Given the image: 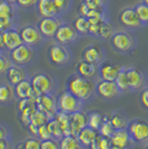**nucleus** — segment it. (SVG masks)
<instances>
[{"mask_svg": "<svg viewBox=\"0 0 148 149\" xmlns=\"http://www.w3.org/2000/svg\"><path fill=\"white\" fill-rule=\"evenodd\" d=\"M138 102H139V106L142 107L144 110L148 111V86L139 91Z\"/></svg>", "mask_w": 148, "mask_h": 149, "instance_id": "a18cd8bd", "label": "nucleus"}, {"mask_svg": "<svg viewBox=\"0 0 148 149\" xmlns=\"http://www.w3.org/2000/svg\"><path fill=\"white\" fill-rule=\"evenodd\" d=\"M118 22L124 29L129 31H139L145 26L139 20L134 7H125L118 13Z\"/></svg>", "mask_w": 148, "mask_h": 149, "instance_id": "6e6552de", "label": "nucleus"}, {"mask_svg": "<svg viewBox=\"0 0 148 149\" xmlns=\"http://www.w3.org/2000/svg\"><path fill=\"white\" fill-rule=\"evenodd\" d=\"M13 149H25L24 148V141H20V143H16L13 146Z\"/></svg>", "mask_w": 148, "mask_h": 149, "instance_id": "864d4df0", "label": "nucleus"}, {"mask_svg": "<svg viewBox=\"0 0 148 149\" xmlns=\"http://www.w3.org/2000/svg\"><path fill=\"white\" fill-rule=\"evenodd\" d=\"M30 81L37 97L43 93H55L57 89L56 78L46 71H38L30 77Z\"/></svg>", "mask_w": 148, "mask_h": 149, "instance_id": "20e7f679", "label": "nucleus"}, {"mask_svg": "<svg viewBox=\"0 0 148 149\" xmlns=\"http://www.w3.org/2000/svg\"><path fill=\"white\" fill-rule=\"evenodd\" d=\"M98 130L94 129L89 126H86L85 128H82L78 135H77V138L79 139L80 143L82 145L84 148H89V146L94 143V140L96 139V137L98 136Z\"/></svg>", "mask_w": 148, "mask_h": 149, "instance_id": "cd10ccee", "label": "nucleus"}, {"mask_svg": "<svg viewBox=\"0 0 148 149\" xmlns=\"http://www.w3.org/2000/svg\"><path fill=\"white\" fill-rule=\"evenodd\" d=\"M115 82L119 88L121 93H130L129 82H128V78H127V72H126V66H124L120 72L118 74L117 78L115 79Z\"/></svg>", "mask_w": 148, "mask_h": 149, "instance_id": "2f4dec72", "label": "nucleus"}, {"mask_svg": "<svg viewBox=\"0 0 148 149\" xmlns=\"http://www.w3.org/2000/svg\"><path fill=\"white\" fill-rule=\"evenodd\" d=\"M8 55L13 63L20 65V66H27L35 60L36 55H37V49L29 47L25 44H21L17 48L9 51Z\"/></svg>", "mask_w": 148, "mask_h": 149, "instance_id": "9b49d317", "label": "nucleus"}, {"mask_svg": "<svg viewBox=\"0 0 148 149\" xmlns=\"http://www.w3.org/2000/svg\"><path fill=\"white\" fill-rule=\"evenodd\" d=\"M142 2H145V3H146V5H148V0H142Z\"/></svg>", "mask_w": 148, "mask_h": 149, "instance_id": "6e6d98bb", "label": "nucleus"}, {"mask_svg": "<svg viewBox=\"0 0 148 149\" xmlns=\"http://www.w3.org/2000/svg\"><path fill=\"white\" fill-rule=\"evenodd\" d=\"M37 1L38 0H17L16 1V5L19 8V10L29 11L31 9H35Z\"/></svg>", "mask_w": 148, "mask_h": 149, "instance_id": "37998d69", "label": "nucleus"}, {"mask_svg": "<svg viewBox=\"0 0 148 149\" xmlns=\"http://www.w3.org/2000/svg\"><path fill=\"white\" fill-rule=\"evenodd\" d=\"M59 149H85L77 136L66 135L59 139Z\"/></svg>", "mask_w": 148, "mask_h": 149, "instance_id": "c756f323", "label": "nucleus"}, {"mask_svg": "<svg viewBox=\"0 0 148 149\" xmlns=\"http://www.w3.org/2000/svg\"><path fill=\"white\" fill-rule=\"evenodd\" d=\"M13 88H15V95L17 99H24V98L36 99L37 98V95L35 93V90L31 85L30 78L20 81L16 86H13Z\"/></svg>", "mask_w": 148, "mask_h": 149, "instance_id": "5701e85b", "label": "nucleus"}, {"mask_svg": "<svg viewBox=\"0 0 148 149\" xmlns=\"http://www.w3.org/2000/svg\"><path fill=\"white\" fill-rule=\"evenodd\" d=\"M98 132L100 135H103V136H105V137H108V138H110V137L114 135L115 128L112 127V125H111L110 121H109V115H105V113H104V121H103L101 126L99 127Z\"/></svg>", "mask_w": 148, "mask_h": 149, "instance_id": "e433bc0d", "label": "nucleus"}, {"mask_svg": "<svg viewBox=\"0 0 148 149\" xmlns=\"http://www.w3.org/2000/svg\"><path fill=\"white\" fill-rule=\"evenodd\" d=\"M5 76H6L7 82H9L13 86H16L20 81L30 78L28 70L26 69V66H20V65H16V63L10 65V67L6 71Z\"/></svg>", "mask_w": 148, "mask_h": 149, "instance_id": "a211bd4d", "label": "nucleus"}, {"mask_svg": "<svg viewBox=\"0 0 148 149\" xmlns=\"http://www.w3.org/2000/svg\"><path fill=\"white\" fill-rule=\"evenodd\" d=\"M37 137L40 139V140H46V139H50L52 138L51 134L49 131V128L47 124H43L38 126V130H37Z\"/></svg>", "mask_w": 148, "mask_h": 149, "instance_id": "49530a36", "label": "nucleus"}, {"mask_svg": "<svg viewBox=\"0 0 148 149\" xmlns=\"http://www.w3.org/2000/svg\"><path fill=\"white\" fill-rule=\"evenodd\" d=\"M47 126H48V128H49V131H50V134H51V136H52V138L59 140V139L64 136L60 125H59V123H58L54 117L50 118L49 120L47 121Z\"/></svg>", "mask_w": 148, "mask_h": 149, "instance_id": "4c0bfd02", "label": "nucleus"}, {"mask_svg": "<svg viewBox=\"0 0 148 149\" xmlns=\"http://www.w3.org/2000/svg\"><path fill=\"white\" fill-rule=\"evenodd\" d=\"M84 101L76 97L75 95L69 93L68 90H65L57 97V107L58 110L67 113H74L79 110H82L84 108Z\"/></svg>", "mask_w": 148, "mask_h": 149, "instance_id": "1a4fd4ad", "label": "nucleus"}, {"mask_svg": "<svg viewBox=\"0 0 148 149\" xmlns=\"http://www.w3.org/2000/svg\"><path fill=\"white\" fill-rule=\"evenodd\" d=\"M40 149H59V140H57L55 138L41 140Z\"/></svg>", "mask_w": 148, "mask_h": 149, "instance_id": "de8ad7c7", "label": "nucleus"}, {"mask_svg": "<svg viewBox=\"0 0 148 149\" xmlns=\"http://www.w3.org/2000/svg\"><path fill=\"white\" fill-rule=\"evenodd\" d=\"M2 41H3V47L7 52H9L15 48H17L18 46H20L22 44V40L19 35L18 28H10L8 30L3 31L2 32Z\"/></svg>", "mask_w": 148, "mask_h": 149, "instance_id": "6ab92c4d", "label": "nucleus"}, {"mask_svg": "<svg viewBox=\"0 0 148 149\" xmlns=\"http://www.w3.org/2000/svg\"><path fill=\"white\" fill-rule=\"evenodd\" d=\"M121 95L115 81L98 79L96 81V96L107 101L116 99Z\"/></svg>", "mask_w": 148, "mask_h": 149, "instance_id": "4468645a", "label": "nucleus"}, {"mask_svg": "<svg viewBox=\"0 0 148 149\" xmlns=\"http://www.w3.org/2000/svg\"><path fill=\"white\" fill-rule=\"evenodd\" d=\"M13 62L9 58V55L6 51L0 52V76L6 74V71L8 70V68L10 67Z\"/></svg>", "mask_w": 148, "mask_h": 149, "instance_id": "a19ab883", "label": "nucleus"}, {"mask_svg": "<svg viewBox=\"0 0 148 149\" xmlns=\"http://www.w3.org/2000/svg\"><path fill=\"white\" fill-rule=\"evenodd\" d=\"M109 121L115 128V130H121V129H127L130 119L125 112L120 110H115L109 113Z\"/></svg>", "mask_w": 148, "mask_h": 149, "instance_id": "a878e982", "label": "nucleus"}, {"mask_svg": "<svg viewBox=\"0 0 148 149\" xmlns=\"http://www.w3.org/2000/svg\"><path fill=\"white\" fill-rule=\"evenodd\" d=\"M96 81L97 80L84 78L75 72L67 78L65 82V87L66 90L85 102L90 100L96 95Z\"/></svg>", "mask_w": 148, "mask_h": 149, "instance_id": "f257e3e1", "label": "nucleus"}, {"mask_svg": "<svg viewBox=\"0 0 148 149\" xmlns=\"http://www.w3.org/2000/svg\"><path fill=\"white\" fill-rule=\"evenodd\" d=\"M104 121V113L99 111H89L88 112V126L94 129L98 130Z\"/></svg>", "mask_w": 148, "mask_h": 149, "instance_id": "f704fd0d", "label": "nucleus"}, {"mask_svg": "<svg viewBox=\"0 0 148 149\" xmlns=\"http://www.w3.org/2000/svg\"><path fill=\"white\" fill-rule=\"evenodd\" d=\"M80 57L82 60L98 66L106 59V50L99 45L90 44L82 49Z\"/></svg>", "mask_w": 148, "mask_h": 149, "instance_id": "dca6fc26", "label": "nucleus"}, {"mask_svg": "<svg viewBox=\"0 0 148 149\" xmlns=\"http://www.w3.org/2000/svg\"><path fill=\"white\" fill-rule=\"evenodd\" d=\"M126 72L129 82L130 93H139L148 86V77L144 69L135 66H126Z\"/></svg>", "mask_w": 148, "mask_h": 149, "instance_id": "9d476101", "label": "nucleus"}, {"mask_svg": "<svg viewBox=\"0 0 148 149\" xmlns=\"http://www.w3.org/2000/svg\"><path fill=\"white\" fill-rule=\"evenodd\" d=\"M54 118L60 125L64 136L71 135V119H70V113L58 110V111L56 112L55 116H54Z\"/></svg>", "mask_w": 148, "mask_h": 149, "instance_id": "c85d7f7f", "label": "nucleus"}, {"mask_svg": "<svg viewBox=\"0 0 148 149\" xmlns=\"http://www.w3.org/2000/svg\"><path fill=\"white\" fill-rule=\"evenodd\" d=\"M60 17H65L73 8L74 0H52Z\"/></svg>", "mask_w": 148, "mask_h": 149, "instance_id": "72a5a7b5", "label": "nucleus"}, {"mask_svg": "<svg viewBox=\"0 0 148 149\" xmlns=\"http://www.w3.org/2000/svg\"><path fill=\"white\" fill-rule=\"evenodd\" d=\"M19 35L21 37L22 44L27 45L29 47H32L35 49L40 48L43 44L46 41L41 36L40 31L38 30L37 26L32 24H26L18 28Z\"/></svg>", "mask_w": 148, "mask_h": 149, "instance_id": "0eeeda50", "label": "nucleus"}, {"mask_svg": "<svg viewBox=\"0 0 148 149\" xmlns=\"http://www.w3.org/2000/svg\"><path fill=\"white\" fill-rule=\"evenodd\" d=\"M110 138L98 134V136L96 137V139L94 140V143L89 146L88 149H110Z\"/></svg>", "mask_w": 148, "mask_h": 149, "instance_id": "c9c22d12", "label": "nucleus"}, {"mask_svg": "<svg viewBox=\"0 0 148 149\" xmlns=\"http://www.w3.org/2000/svg\"><path fill=\"white\" fill-rule=\"evenodd\" d=\"M26 128H27V130H28V132L30 134L31 136H37L38 126H36V125H34L32 123H30Z\"/></svg>", "mask_w": 148, "mask_h": 149, "instance_id": "3c124183", "label": "nucleus"}, {"mask_svg": "<svg viewBox=\"0 0 148 149\" xmlns=\"http://www.w3.org/2000/svg\"><path fill=\"white\" fill-rule=\"evenodd\" d=\"M47 58L52 66H55L57 68H62L73 61L74 56L69 46L55 42L50 45L47 50Z\"/></svg>", "mask_w": 148, "mask_h": 149, "instance_id": "7ed1b4c3", "label": "nucleus"}, {"mask_svg": "<svg viewBox=\"0 0 148 149\" xmlns=\"http://www.w3.org/2000/svg\"><path fill=\"white\" fill-rule=\"evenodd\" d=\"M89 22H90V27H89L88 36L98 40H109L112 33L116 30L111 24L110 18L89 19Z\"/></svg>", "mask_w": 148, "mask_h": 149, "instance_id": "39448f33", "label": "nucleus"}, {"mask_svg": "<svg viewBox=\"0 0 148 149\" xmlns=\"http://www.w3.org/2000/svg\"><path fill=\"white\" fill-rule=\"evenodd\" d=\"M2 51H6L5 50V47H3V41H2V33L0 32V52H2ZM7 52V51H6Z\"/></svg>", "mask_w": 148, "mask_h": 149, "instance_id": "603ef678", "label": "nucleus"}, {"mask_svg": "<svg viewBox=\"0 0 148 149\" xmlns=\"http://www.w3.org/2000/svg\"><path fill=\"white\" fill-rule=\"evenodd\" d=\"M36 107L38 110L45 112L48 117L52 118L58 111L57 97L54 93H43L36 98Z\"/></svg>", "mask_w": 148, "mask_h": 149, "instance_id": "2eb2a0df", "label": "nucleus"}, {"mask_svg": "<svg viewBox=\"0 0 148 149\" xmlns=\"http://www.w3.org/2000/svg\"><path fill=\"white\" fill-rule=\"evenodd\" d=\"M111 146H116L123 149H133L135 143L130 138L129 134L127 129H121V130H115L114 135L110 137Z\"/></svg>", "mask_w": 148, "mask_h": 149, "instance_id": "aec40b11", "label": "nucleus"}, {"mask_svg": "<svg viewBox=\"0 0 148 149\" xmlns=\"http://www.w3.org/2000/svg\"><path fill=\"white\" fill-rule=\"evenodd\" d=\"M133 141L138 145H146L148 143V120L144 118L131 119L127 127Z\"/></svg>", "mask_w": 148, "mask_h": 149, "instance_id": "423d86ee", "label": "nucleus"}, {"mask_svg": "<svg viewBox=\"0 0 148 149\" xmlns=\"http://www.w3.org/2000/svg\"><path fill=\"white\" fill-rule=\"evenodd\" d=\"M35 11L40 18L45 17H60L52 0H38Z\"/></svg>", "mask_w": 148, "mask_h": 149, "instance_id": "4be33fe9", "label": "nucleus"}, {"mask_svg": "<svg viewBox=\"0 0 148 149\" xmlns=\"http://www.w3.org/2000/svg\"><path fill=\"white\" fill-rule=\"evenodd\" d=\"M71 119V135L77 136L78 132L88 126V112L79 110L70 115Z\"/></svg>", "mask_w": 148, "mask_h": 149, "instance_id": "b1692460", "label": "nucleus"}, {"mask_svg": "<svg viewBox=\"0 0 148 149\" xmlns=\"http://www.w3.org/2000/svg\"><path fill=\"white\" fill-rule=\"evenodd\" d=\"M17 100L15 88L9 82H0V105H10Z\"/></svg>", "mask_w": 148, "mask_h": 149, "instance_id": "bb28decb", "label": "nucleus"}, {"mask_svg": "<svg viewBox=\"0 0 148 149\" xmlns=\"http://www.w3.org/2000/svg\"><path fill=\"white\" fill-rule=\"evenodd\" d=\"M144 149H148V143L145 145V147H144Z\"/></svg>", "mask_w": 148, "mask_h": 149, "instance_id": "4d7b16f0", "label": "nucleus"}, {"mask_svg": "<svg viewBox=\"0 0 148 149\" xmlns=\"http://www.w3.org/2000/svg\"><path fill=\"white\" fill-rule=\"evenodd\" d=\"M10 28H19V21L9 20V19L0 17V32L2 33L3 31L8 30Z\"/></svg>", "mask_w": 148, "mask_h": 149, "instance_id": "c03bdc74", "label": "nucleus"}, {"mask_svg": "<svg viewBox=\"0 0 148 149\" xmlns=\"http://www.w3.org/2000/svg\"><path fill=\"white\" fill-rule=\"evenodd\" d=\"M6 1H8V2H13V3H16V1H17V0H6Z\"/></svg>", "mask_w": 148, "mask_h": 149, "instance_id": "5fc2aeb1", "label": "nucleus"}, {"mask_svg": "<svg viewBox=\"0 0 148 149\" xmlns=\"http://www.w3.org/2000/svg\"><path fill=\"white\" fill-rule=\"evenodd\" d=\"M41 140L37 136H30L24 140V148L25 149H40Z\"/></svg>", "mask_w": 148, "mask_h": 149, "instance_id": "79ce46f5", "label": "nucleus"}, {"mask_svg": "<svg viewBox=\"0 0 148 149\" xmlns=\"http://www.w3.org/2000/svg\"><path fill=\"white\" fill-rule=\"evenodd\" d=\"M13 145L11 141V138L0 139V149H13Z\"/></svg>", "mask_w": 148, "mask_h": 149, "instance_id": "8fccbe9b", "label": "nucleus"}, {"mask_svg": "<svg viewBox=\"0 0 148 149\" xmlns=\"http://www.w3.org/2000/svg\"><path fill=\"white\" fill-rule=\"evenodd\" d=\"M0 17L19 21V8L16 3L0 0Z\"/></svg>", "mask_w": 148, "mask_h": 149, "instance_id": "393cba45", "label": "nucleus"}, {"mask_svg": "<svg viewBox=\"0 0 148 149\" xmlns=\"http://www.w3.org/2000/svg\"><path fill=\"white\" fill-rule=\"evenodd\" d=\"M11 134L9 128L7 127L6 125L0 124V139H6V138H11Z\"/></svg>", "mask_w": 148, "mask_h": 149, "instance_id": "09e8293b", "label": "nucleus"}, {"mask_svg": "<svg viewBox=\"0 0 148 149\" xmlns=\"http://www.w3.org/2000/svg\"><path fill=\"white\" fill-rule=\"evenodd\" d=\"M71 24H73L75 29H76V31L80 35L81 37H82V36H88L90 22H89V19L87 18V17H84V16L78 15V16L71 21Z\"/></svg>", "mask_w": 148, "mask_h": 149, "instance_id": "7c9ffc66", "label": "nucleus"}, {"mask_svg": "<svg viewBox=\"0 0 148 149\" xmlns=\"http://www.w3.org/2000/svg\"><path fill=\"white\" fill-rule=\"evenodd\" d=\"M84 3L91 9L96 10H103V11H109V0H81Z\"/></svg>", "mask_w": 148, "mask_h": 149, "instance_id": "58836bf2", "label": "nucleus"}, {"mask_svg": "<svg viewBox=\"0 0 148 149\" xmlns=\"http://www.w3.org/2000/svg\"><path fill=\"white\" fill-rule=\"evenodd\" d=\"M123 67L124 66L121 65H118L110 60L105 59L101 63L98 65V79L115 81Z\"/></svg>", "mask_w": 148, "mask_h": 149, "instance_id": "f3484780", "label": "nucleus"}, {"mask_svg": "<svg viewBox=\"0 0 148 149\" xmlns=\"http://www.w3.org/2000/svg\"><path fill=\"white\" fill-rule=\"evenodd\" d=\"M135 11L137 13V16H138V18L139 20L142 21V24L145 27H147L148 26V5H146L145 2H142V1H139V2H137L135 6Z\"/></svg>", "mask_w": 148, "mask_h": 149, "instance_id": "473e14b6", "label": "nucleus"}, {"mask_svg": "<svg viewBox=\"0 0 148 149\" xmlns=\"http://www.w3.org/2000/svg\"><path fill=\"white\" fill-rule=\"evenodd\" d=\"M80 38L81 36L76 31L73 24L68 21H64L56 31L54 41L58 44L70 46V45L76 44Z\"/></svg>", "mask_w": 148, "mask_h": 149, "instance_id": "f8f14e48", "label": "nucleus"}, {"mask_svg": "<svg viewBox=\"0 0 148 149\" xmlns=\"http://www.w3.org/2000/svg\"><path fill=\"white\" fill-rule=\"evenodd\" d=\"M111 49L120 55H129L137 48V38L133 31L120 29L115 30L109 39Z\"/></svg>", "mask_w": 148, "mask_h": 149, "instance_id": "f03ea898", "label": "nucleus"}, {"mask_svg": "<svg viewBox=\"0 0 148 149\" xmlns=\"http://www.w3.org/2000/svg\"><path fill=\"white\" fill-rule=\"evenodd\" d=\"M75 71H76V74H78L79 76L87 78V79L96 80V78L98 77V66L94 65L91 62L85 61L82 59L76 63Z\"/></svg>", "mask_w": 148, "mask_h": 149, "instance_id": "412c9836", "label": "nucleus"}, {"mask_svg": "<svg viewBox=\"0 0 148 149\" xmlns=\"http://www.w3.org/2000/svg\"><path fill=\"white\" fill-rule=\"evenodd\" d=\"M49 119H50V117H48L45 112L36 109V111L34 112L32 116H31L30 123H32V124L36 125V126H40V125L47 124V121H48Z\"/></svg>", "mask_w": 148, "mask_h": 149, "instance_id": "ea45409f", "label": "nucleus"}, {"mask_svg": "<svg viewBox=\"0 0 148 149\" xmlns=\"http://www.w3.org/2000/svg\"><path fill=\"white\" fill-rule=\"evenodd\" d=\"M64 21L65 20L62 17H45L39 19L36 26L45 40H51L55 37L57 29Z\"/></svg>", "mask_w": 148, "mask_h": 149, "instance_id": "ddd939ff", "label": "nucleus"}]
</instances>
